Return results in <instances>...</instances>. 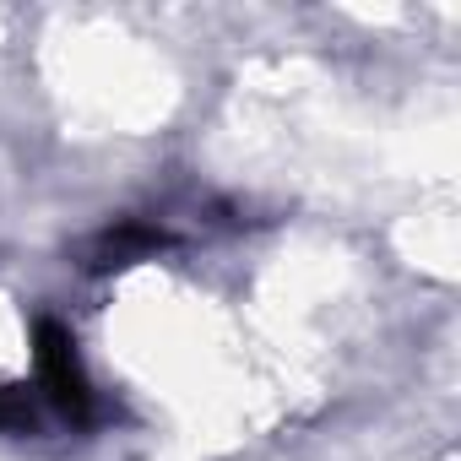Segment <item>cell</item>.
<instances>
[{"label":"cell","instance_id":"3957f363","mask_svg":"<svg viewBox=\"0 0 461 461\" xmlns=\"http://www.w3.org/2000/svg\"><path fill=\"white\" fill-rule=\"evenodd\" d=\"M28 423H33L28 396H23V391H12V385H0V429H28Z\"/></svg>","mask_w":461,"mask_h":461},{"label":"cell","instance_id":"7a4b0ae2","mask_svg":"<svg viewBox=\"0 0 461 461\" xmlns=\"http://www.w3.org/2000/svg\"><path fill=\"white\" fill-rule=\"evenodd\" d=\"M158 245H163L158 228H147V222H120V228H109V234L93 245V267H131V261L152 256Z\"/></svg>","mask_w":461,"mask_h":461},{"label":"cell","instance_id":"6da1fadb","mask_svg":"<svg viewBox=\"0 0 461 461\" xmlns=\"http://www.w3.org/2000/svg\"><path fill=\"white\" fill-rule=\"evenodd\" d=\"M33 364H39L44 396H50L71 423H87V418H93V385H87L77 337H71L60 321H39V326H33Z\"/></svg>","mask_w":461,"mask_h":461}]
</instances>
